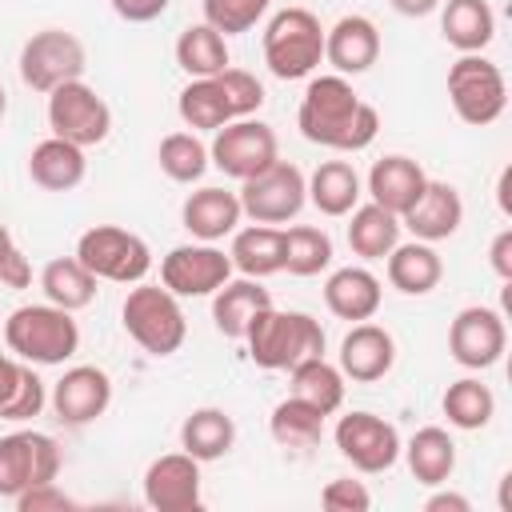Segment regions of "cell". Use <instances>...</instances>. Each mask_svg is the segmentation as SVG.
<instances>
[{"label": "cell", "instance_id": "7bdbcfd3", "mask_svg": "<svg viewBox=\"0 0 512 512\" xmlns=\"http://www.w3.org/2000/svg\"><path fill=\"white\" fill-rule=\"evenodd\" d=\"M216 76H220V84H224V92H228L236 116H252V112H260V104H264V84H260L252 72L228 64V68L216 72Z\"/></svg>", "mask_w": 512, "mask_h": 512}, {"label": "cell", "instance_id": "83f0119b", "mask_svg": "<svg viewBox=\"0 0 512 512\" xmlns=\"http://www.w3.org/2000/svg\"><path fill=\"white\" fill-rule=\"evenodd\" d=\"M440 36L456 52H484L496 36V12L488 0H440Z\"/></svg>", "mask_w": 512, "mask_h": 512}, {"label": "cell", "instance_id": "f6af8a7d", "mask_svg": "<svg viewBox=\"0 0 512 512\" xmlns=\"http://www.w3.org/2000/svg\"><path fill=\"white\" fill-rule=\"evenodd\" d=\"M0 284L4 288H28L32 284V264L4 224H0Z\"/></svg>", "mask_w": 512, "mask_h": 512}, {"label": "cell", "instance_id": "4fadbf2b", "mask_svg": "<svg viewBox=\"0 0 512 512\" xmlns=\"http://www.w3.org/2000/svg\"><path fill=\"white\" fill-rule=\"evenodd\" d=\"M332 440L340 448V456L356 468V472H388L400 460V432L396 424H388L376 412H344L332 428Z\"/></svg>", "mask_w": 512, "mask_h": 512}, {"label": "cell", "instance_id": "ee69618b", "mask_svg": "<svg viewBox=\"0 0 512 512\" xmlns=\"http://www.w3.org/2000/svg\"><path fill=\"white\" fill-rule=\"evenodd\" d=\"M320 504H324L328 512H368V508H372V492H368L360 480H352V476H340V480L324 484V492H320Z\"/></svg>", "mask_w": 512, "mask_h": 512}, {"label": "cell", "instance_id": "7402d4cb", "mask_svg": "<svg viewBox=\"0 0 512 512\" xmlns=\"http://www.w3.org/2000/svg\"><path fill=\"white\" fill-rule=\"evenodd\" d=\"M264 308H272V296H268V288H260V280H252V276L228 280V284H220V288L212 292V324H216V332L228 336V340H244L248 328H252V320H256Z\"/></svg>", "mask_w": 512, "mask_h": 512}, {"label": "cell", "instance_id": "5bb4252c", "mask_svg": "<svg viewBox=\"0 0 512 512\" xmlns=\"http://www.w3.org/2000/svg\"><path fill=\"white\" fill-rule=\"evenodd\" d=\"M504 348H508V328H504V316L496 308L468 304L448 324V352L468 372H484V368L500 364Z\"/></svg>", "mask_w": 512, "mask_h": 512}, {"label": "cell", "instance_id": "d590c367", "mask_svg": "<svg viewBox=\"0 0 512 512\" xmlns=\"http://www.w3.org/2000/svg\"><path fill=\"white\" fill-rule=\"evenodd\" d=\"M228 36H220L212 24H188L180 36H176V64L200 80V76H216L228 68Z\"/></svg>", "mask_w": 512, "mask_h": 512}, {"label": "cell", "instance_id": "3957f363", "mask_svg": "<svg viewBox=\"0 0 512 512\" xmlns=\"http://www.w3.org/2000/svg\"><path fill=\"white\" fill-rule=\"evenodd\" d=\"M248 356L268 372H288L308 356H324V328L308 312L264 308L248 328Z\"/></svg>", "mask_w": 512, "mask_h": 512}, {"label": "cell", "instance_id": "e0dca14e", "mask_svg": "<svg viewBox=\"0 0 512 512\" xmlns=\"http://www.w3.org/2000/svg\"><path fill=\"white\" fill-rule=\"evenodd\" d=\"M144 504L156 512H196L204 504L200 496V460L180 452L156 456L144 472Z\"/></svg>", "mask_w": 512, "mask_h": 512}, {"label": "cell", "instance_id": "2e32d148", "mask_svg": "<svg viewBox=\"0 0 512 512\" xmlns=\"http://www.w3.org/2000/svg\"><path fill=\"white\" fill-rule=\"evenodd\" d=\"M48 404L56 412L60 424H72V428H84L92 420H100L112 404V376L96 364H76L68 368L52 392H48Z\"/></svg>", "mask_w": 512, "mask_h": 512}, {"label": "cell", "instance_id": "277c9868", "mask_svg": "<svg viewBox=\"0 0 512 512\" xmlns=\"http://www.w3.org/2000/svg\"><path fill=\"white\" fill-rule=\"evenodd\" d=\"M120 324L148 356H172L188 336L180 296H172L164 284H144V280L128 288L120 304Z\"/></svg>", "mask_w": 512, "mask_h": 512}, {"label": "cell", "instance_id": "ffe728a7", "mask_svg": "<svg viewBox=\"0 0 512 512\" xmlns=\"http://www.w3.org/2000/svg\"><path fill=\"white\" fill-rule=\"evenodd\" d=\"M460 224H464V200L444 180H428L424 192H420V200L400 216V228H408L412 240H424V244H436V240L456 236Z\"/></svg>", "mask_w": 512, "mask_h": 512}, {"label": "cell", "instance_id": "c3c4849f", "mask_svg": "<svg viewBox=\"0 0 512 512\" xmlns=\"http://www.w3.org/2000/svg\"><path fill=\"white\" fill-rule=\"evenodd\" d=\"M488 264L500 280H512V228H500L492 236V248H488Z\"/></svg>", "mask_w": 512, "mask_h": 512}, {"label": "cell", "instance_id": "bcb514c9", "mask_svg": "<svg viewBox=\"0 0 512 512\" xmlns=\"http://www.w3.org/2000/svg\"><path fill=\"white\" fill-rule=\"evenodd\" d=\"M16 508L20 512H64V508H76V500L64 492V488H56V480H48V484H36V488H24L20 496H16Z\"/></svg>", "mask_w": 512, "mask_h": 512}, {"label": "cell", "instance_id": "e575fe53", "mask_svg": "<svg viewBox=\"0 0 512 512\" xmlns=\"http://www.w3.org/2000/svg\"><path fill=\"white\" fill-rule=\"evenodd\" d=\"M96 276L76 260V256H56L44 264L40 272V288H44V300L56 304V308H68V312H80L96 300Z\"/></svg>", "mask_w": 512, "mask_h": 512}, {"label": "cell", "instance_id": "816d5d0a", "mask_svg": "<svg viewBox=\"0 0 512 512\" xmlns=\"http://www.w3.org/2000/svg\"><path fill=\"white\" fill-rule=\"evenodd\" d=\"M508 180H512V172L504 168V172H500V184H496V200H500V212H504V216H512V204H508Z\"/></svg>", "mask_w": 512, "mask_h": 512}, {"label": "cell", "instance_id": "ab89813d", "mask_svg": "<svg viewBox=\"0 0 512 512\" xmlns=\"http://www.w3.org/2000/svg\"><path fill=\"white\" fill-rule=\"evenodd\" d=\"M156 160H160V172L176 184H196L204 172H208V144L196 136V132H168L156 148Z\"/></svg>", "mask_w": 512, "mask_h": 512}, {"label": "cell", "instance_id": "44dd1931", "mask_svg": "<svg viewBox=\"0 0 512 512\" xmlns=\"http://www.w3.org/2000/svg\"><path fill=\"white\" fill-rule=\"evenodd\" d=\"M240 216H244L240 196L228 192V188H196V192H188V200L180 208L184 228L204 244H216V240L232 236L240 228Z\"/></svg>", "mask_w": 512, "mask_h": 512}, {"label": "cell", "instance_id": "f35d334b", "mask_svg": "<svg viewBox=\"0 0 512 512\" xmlns=\"http://www.w3.org/2000/svg\"><path fill=\"white\" fill-rule=\"evenodd\" d=\"M440 408H444V416H448L452 428L476 432V428H484V424L496 416V396H492V388H488L484 380L460 376V380H452V384L444 388Z\"/></svg>", "mask_w": 512, "mask_h": 512}, {"label": "cell", "instance_id": "4316f807", "mask_svg": "<svg viewBox=\"0 0 512 512\" xmlns=\"http://www.w3.org/2000/svg\"><path fill=\"white\" fill-rule=\"evenodd\" d=\"M388 284L404 296H428L440 280H444V260L432 244L424 240H408V244H396L388 256Z\"/></svg>", "mask_w": 512, "mask_h": 512}, {"label": "cell", "instance_id": "836d02e7", "mask_svg": "<svg viewBox=\"0 0 512 512\" xmlns=\"http://www.w3.org/2000/svg\"><path fill=\"white\" fill-rule=\"evenodd\" d=\"M308 204L324 216H348L360 204V176L348 160H324L308 176Z\"/></svg>", "mask_w": 512, "mask_h": 512}, {"label": "cell", "instance_id": "7a4b0ae2", "mask_svg": "<svg viewBox=\"0 0 512 512\" xmlns=\"http://www.w3.org/2000/svg\"><path fill=\"white\" fill-rule=\"evenodd\" d=\"M4 344L24 364H64L80 352V324L68 308L56 304H20L4 320Z\"/></svg>", "mask_w": 512, "mask_h": 512}, {"label": "cell", "instance_id": "ac0fdd59", "mask_svg": "<svg viewBox=\"0 0 512 512\" xmlns=\"http://www.w3.org/2000/svg\"><path fill=\"white\" fill-rule=\"evenodd\" d=\"M396 364V340L388 328L372 324V320H360L344 332L340 340V372L344 380H356V384H376L392 372Z\"/></svg>", "mask_w": 512, "mask_h": 512}, {"label": "cell", "instance_id": "4dcf8cb0", "mask_svg": "<svg viewBox=\"0 0 512 512\" xmlns=\"http://www.w3.org/2000/svg\"><path fill=\"white\" fill-rule=\"evenodd\" d=\"M176 112L180 120L192 128V132H216L224 128L228 120H240L220 76H200V80H188L180 88V100H176Z\"/></svg>", "mask_w": 512, "mask_h": 512}, {"label": "cell", "instance_id": "7dc6e473", "mask_svg": "<svg viewBox=\"0 0 512 512\" xmlns=\"http://www.w3.org/2000/svg\"><path fill=\"white\" fill-rule=\"evenodd\" d=\"M108 4H112V12H116L120 20H128V24H148V20L164 16L172 0H108Z\"/></svg>", "mask_w": 512, "mask_h": 512}, {"label": "cell", "instance_id": "8d00e7d4", "mask_svg": "<svg viewBox=\"0 0 512 512\" xmlns=\"http://www.w3.org/2000/svg\"><path fill=\"white\" fill-rule=\"evenodd\" d=\"M288 372H292V396L308 400L324 416L340 412V404H344V372L336 364H328L324 356H308V360L292 364Z\"/></svg>", "mask_w": 512, "mask_h": 512}, {"label": "cell", "instance_id": "30bf717a", "mask_svg": "<svg viewBox=\"0 0 512 512\" xmlns=\"http://www.w3.org/2000/svg\"><path fill=\"white\" fill-rule=\"evenodd\" d=\"M48 128L52 136L68 140V144H80V148H92V144H104L108 132H112V108L108 100L84 84V80H68L60 88L48 92Z\"/></svg>", "mask_w": 512, "mask_h": 512}, {"label": "cell", "instance_id": "7c38bea8", "mask_svg": "<svg viewBox=\"0 0 512 512\" xmlns=\"http://www.w3.org/2000/svg\"><path fill=\"white\" fill-rule=\"evenodd\" d=\"M60 476V444L48 432H8L0 436V500H16L24 488Z\"/></svg>", "mask_w": 512, "mask_h": 512}, {"label": "cell", "instance_id": "9a60e30c", "mask_svg": "<svg viewBox=\"0 0 512 512\" xmlns=\"http://www.w3.org/2000/svg\"><path fill=\"white\" fill-rule=\"evenodd\" d=\"M232 280V256L216 244H176L160 260V284L172 296H212L220 284Z\"/></svg>", "mask_w": 512, "mask_h": 512}, {"label": "cell", "instance_id": "f907efd6", "mask_svg": "<svg viewBox=\"0 0 512 512\" xmlns=\"http://www.w3.org/2000/svg\"><path fill=\"white\" fill-rule=\"evenodd\" d=\"M388 4H392L400 16H412V20H416V16H432V12L440 8V0H388Z\"/></svg>", "mask_w": 512, "mask_h": 512}, {"label": "cell", "instance_id": "8992f818", "mask_svg": "<svg viewBox=\"0 0 512 512\" xmlns=\"http://www.w3.org/2000/svg\"><path fill=\"white\" fill-rule=\"evenodd\" d=\"M76 260L96 276L112 284H140L152 268V248L144 236L120 228V224H92L76 240Z\"/></svg>", "mask_w": 512, "mask_h": 512}, {"label": "cell", "instance_id": "d6986e66", "mask_svg": "<svg viewBox=\"0 0 512 512\" xmlns=\"http://www.w3.org/2000/svg\"><path fill=\"white\" fill-rule=\"evenodd\" d=\"M324 60L340 72V76H360L380 60V28L352 12L340 16L332 28H324Z\"/></svg>", "mask_w": 512, "mask_h": 512}, {"label": "cell", "instance_id": "f546056e", "mask_svg": "<svg viewBox=\"0 0 512 512\" xmlns=\"http://www.w3.org/2000/svg\"><path fill=\"white\" fill-rule=\"evenodd\" d=\"M400 452H404L408 472L416 476V484L440 488V484H448L452 472H456V440H452L444 428H436V424L412 432V440H408Z\"/></svg>", "mask_w": 512, "mask_h": 512}, {"label": "cell", "instance_id": "681fc988", "mask_svg": "<svg viewBox=\"0 0 512 512\" xmlns=\"http://www.w3.org/2000/svg\"><path fill=\"white\" fill-rule=\"evenodd\" d=\"M472 504H468V496H460V492H432L428 500H424V512H468Z\"/></svg>", "mask_w": 512, "mask_h": 512}, {"label": "cell", "instance_id": "cb8c5ba5", "mask_svg": "<svg viewBox=\"0 0 512 512\" xmlns=\"http://www.w3.org/2000/svg\"><path fill=\"white\" fill-rule=\"evenodd\" d=\"M424 184H428L424 168L412 156H400V152L376 160L372 172H368V196H372V204H380V208H388L396 216H404L420 200Z\"/></svg>", "mask_w": 512, "mask_h": 512}, {"label": "cell", "instance_id": "60d3db41", "mask_svg": "<svg viewBox=\"0 0 512 512\" xmlns=\"http://www.w3.org/2000/svg\"><path fill=\"white\" fill-rule=\"evenodd\" d=\"M328 264H332V240L324 228H312V224L284 228V272L320 276Z\"/></svg>", "mask_w": 512, "mask_h": 512}, {"label": "cell", "instance_id": "f5cc1de1", "mask_svg": "<svg viewBox=\"0 0 512 512\" xmlns=\"http://www.w3.org/2000/svg\"><path fill=\"white\" fill-rule=\"evenodd\" d=\"M4 112H8V92H4V84H0V120H4Z\"/></svg>", "mask_w": 512, "mask_h": 512}, {"label": "cell", "instance_id": "1f68e13d", "mask_svg": "<svg viewBox=\"0 0 512 512\" xmlns=\"http://www.w3.org/2000/svg\"><path fill=\"white\" fill-rule=\"evenodd\" d=\"M232 444H236V420L224 408H196L180 424V448L200 464L228 456Z\"/></svg>", "mask_w": 512, "mask_h": 512}, {"label": "cell", "instance_id": "b9f144b4", "mask_svg": "<svg viewBox=\"0 0 512 512\" xmlns=\"http://www.w3.org/2000/svg\"><path fill=\"white\" fill-rule=\"evenodd\" d=\"M204 24H212L220 36H240L264 20L272 0H200Z\"/></svg>", "mask_w": 512, "mask_h": 512}, {"label": "cell", "instance_id": "9c48e42d", "mask_svg": "<svg viewBox=\"0 0 512 512\" xmlns=\"http://www.w3.org/2000/svg\"><path fill=\"white\" fill-rule=\"evenodd\" d=\"M84 68H88V52L80 36L64 28H40L20 48V80L44 96L68 80H80Z\"/></svg>", "mask_w": 512, "mask_h": 512}, {"label": "cell", "instance_id": "5b68a950", "mask_svg": "<svg viewBox=\"0 0 512 512\" xmlns=\"http://www.w3.org/2000/svg\"><path fill=\"white\" fill-rule=\"evenodd\" d=\"M264 64L276 80H304L324 64V24L308 8H284L264 28Z\"/></svg>", "mask_w": 512, "mask_h": 512}, {"label": "cell", "instance_id": "52a82bcc", "mask_svg": "<svg viewBox=\"0 0 512 512\" xmlns=\"http://www.w3.org/2000/svg\"><path fill=\"white\" fill-rule=\"evenodd\" d=\"M448 100L456 116L472 128L500 120L508 108V84L500 64H492L480 52H460V60L448 68Z\"/></svg>", "mask_w": 512, "mask_h": 512}, {"label": "cell", "instance_id": "d6a6232c", "mask_svg": "<svg viewBox=\"0 0 512 512\" xmlns=\"http://www.w3.org/2000/svg\"><path fill=\"white\" fill-rule=\"evenodd\" d=\"M348 248L360 260H384L396 244H400V216L380 208V204H356L348 212Z\"/></svg>", "mask_w": 512, "mask_h": 512}, {"label": "cell", "instance_id": "6da1fadb", "mask_svg": "<svg viewBox=\"0 0 512 512\" xmlns=\"http://www.w3.org/2000/svg\"><path fill=\"white\" fill-rule=\"evenodd\" d=\"M296 128L308 144L332 148V152H364L380 132V112L360 100V92L348 84V76H312L300 108Z\"/></svg>", "mask_w": 512, "mask_h": 512}, {"label": "cell", "instance_id": "603a6c76", "mask_svg": "<svg viewBox=\"0 0 512 512\" xmlns=\"http://www.w3.org/2000/svg\"><path fill=\"white\" fill-rule=\"evenodd\" d=\"M28 176H32V184L44 188V192H72V188H80L84 176H88L84 148L60 140V136H48V140H40V144L28 152Z\"/></svg>", "mask_w": 512, "mask_h": 512}, {"label": "cell", "instance_id": "ba28073f", "mask_svg": "<svg viewBox=\"0 0 512 512\" xmlns=\"http://www.w3.org/2000/svg\"><path fill=\"white\" fill-rule=\"evenodd\" d=\"M240 208L252 224H288L300 216V208L308 204V176L288 164V160H272L264 172L240 180Z\"/></svg>", "mask_w": 512, "mask_h": 512}, {"label": "cell", "instance_id": "8fae6325", "mask_svg": "<svg viewBox=\"0 0 512 512\" xmlns=\"http://www.w3.org/2000/svg\"><path fill=\"white\" fill-rule=\"evenodd\" d=\"M208 160H212L224 176L248 180V176H256V172H264L272 160H280V140H276V132H272L264 120L240 116V120H228L224 128L212 132Z\"/></svg>", "mask_w": 512, "mask_h": 512}, {"label": "cell", "instance_id": "74e56055", "mask_svg": "<svg viewBox=\"0 0 512 512\" xmlns=\"http://www.w3.org/2000/svg\"><path fill=\"white\" fill-rule=\"evenodd\" d=\"M324 412L320 408H312L308 400H300V396H292L288 392V400H280L276 408H272V416H268V432H272V440L280 444V448H312V444H320V436H324Z\"/></svg>", "mask_w": 512, "mask_h": 512}, {"label": "cell", "instance_id": "f1b7e54d", "mask_svg": "<svg viewBox=\"0 0 512 512\" xmlns=\"http://www.w3.org/2000/svg\"><path fill=\"white\" fill-rule=\"evenodd\" d=\"M48 404V388L44 380L32 372V364L0 352V420H32L40 416Z\"/></svg>", "mask_w": 512, "mask_h": 512}, {"label": "cell", "instance_id": "484cf974", "mask_svg": "<svg viewBox=\"0 0 512 512\" xmlns=\"http://www.w3.org/2000/svg\"><path fill=\"white\" fill-rule=\"evenodd\" d=\"M232 272L264 280L272 272H284V228L276 224H248L232 232Z\"/></svg>", "mask_w": 512, "mask_h": 512}, {"label": "cell", "instance_id": "d4e9b609", "mask_svg": "<svg viewBox=\"0 0 512 512\" xmlns=\"http://www.w3.org/2000/svg\"><path fill=\"white\" fill-rule=\"evenodd\" d=\"M380 300H384V288L368 268L348 264V268H336L324 280V304L340 320H352V324L372 320L380 312Z\"/></svg>", "mask_w": 512, "mask_h": 512}]
</instances>
